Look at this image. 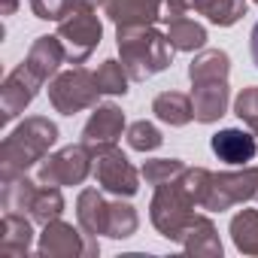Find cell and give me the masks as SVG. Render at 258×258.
<instances>
[{
	"label": "cell",
	"mask_w": 258,
	"mask_h": 258,
	"mask_svg": "<svg viewBox=\"0 0 258 258\" xmlns=\"http://www.w3.org/2000/svg\"><path fill=\"white\" fill-rule=\"evenodd\" d=\"M58 140V127L46 115H31L25 118L16 131L0 146V182L28 173L34 164L46 158V152Z\"/></svg>",
	"instance_id": "cell-1"
},
{
	"label": "cell",
	"mask_w": 258,
	"mask_h": 258,
	"mask_svg": "<svg viewBox=\"0 0 258 258\" xmlns=\"http://www.w3.org/2000/svg\"><path fill=\"white\" fill-rule=\"evenodd\" d=\"M115 43L121 52V64L134 82H146L155 73L167 70L173 61V46L167 34L155 31L152 25L146 28H115Z\"/></svg>",
	"instance_id": "cell-2"
},
{
	"label": "cell",
	"mask_w": 258,
	"mask_h": 258,
	"mask_svg": "<svg viewBox=\"0 0 258 258\" xmlns=\"http://www.w3.org/2000/svg\"><path fill=\"white\" fill-rule=\"evenodd\" d=\"M195 207L198 204L191 201L185 185L179 179H173V182L155 185V195H152V204H149V219H152V225L158 228L161 237L179 243L185 228L195 219Z\"/></svg>",
	"instance_id": "cell-3"
},
{
	"label": "cell",
	"mask_w": 258,
	"mask_h": 258,
	"mask_svg": "<svg viewBox=\"0 0 258 258\" xmlns=\"http://www.w3.org/2000/svg\"><path fill=\"white\" fill-rule=\"evenodd\" d=\"M67 52V61L70 64H82L91 58V52L100 46V37H103V25L100 19L94 16V10H85V7H70L64 13V19L58 22V34H55Z\"/></svg>",
	"instance_id": "cell-4"
},
{
	"label": "cell",
	"mask_w": 258,
	"mask_h": 258,
	"mask_svg": "<svg viewBox=\"0 0 258 258\" xmlns=\"http://www.w3.org/2000/svg\"><path fill=\"white\" fill-rule=\"evenodd\" d=\"M97 79L91 70L85 67H73L64 70L52 79L49 85V103L61 112V115H76L82 109H94L97 106Z\"/></svg>",
	"instance_id": "cell-5"
},
{
	"label": "cell",
	"mask_w": 258,
	"mask_h": 258,
	"mask_svg": "<svg viewBox=\"0 0 258 258\" xmlns=\"http://www.w3.org/2000/svg\"><path fill=\"white\" fill-rule=\"evenodd\" d=\"M91 155H94V179L103 191H109L115 198H131L140 191L143 173H137L131 167V161L121 155V149L115 143L97 146V149H91Z\"/></svg>",
	"instance_id": "cell-6"
},
{
	"label": "cell",
	"mask_w": 258,
	"mask_h": 258,
	"mask_svg": "<svg viewBox=\"0 0 258 258\" xmlns=\"http://www.w3.org/2000/svg\"><path fill=\"white\" fill-rule=\"evenodd\" d=\"M91 161H94V155H91V149L85 143L64 146V149H58L55 155H49V158H43L37 164V182L58 185V188H64V185H82L88 179V173L94 170Z\"/></svg>",
	"instance_id": "cell-7"
},
{
	"label": "cell",
	"mask_w": 258,
	"mask_h": 258,
	"mask_svg": "<svg viewBox=\"0 0 258 258\" xmlns=\"http://www.w3.org/2000/svg\"><path fill=\"white\" fill-rule=\"evenodd\" d=\"M37 252L46 258H79V255H100V243L94 234H85L82 228H73L70 222H49L43 225Z\"/></svg>",
	"instance_id": "cell-8"
},
{
	"label": "cell",
	"mask_w": 258,
	"mask_h": 258,
	"mask_svg": "<svg viewBox=\"0 0 258 258\" xmlns=\"http://www.w3.org/2000/svg\"><path fill=\"white\" fill-rule=\"evenodd\" d=\"M252 198H258V167L243 164V170H234V173H213V185L204 201V210L222 213Z\"/></svg>",
	"instance_id": "cell-9"
},
{
	"label": "cell",
	"mask_w": 258,
	"mask_h": 258,
	"mask_svg": "<svg viewBox=\"0 0 258 258\" xmlns=\"http://www.w3.org/2000/svg\"><path fill=\"white\" fill-rule=\"evenodd\" d=\"M40 85H43L40 76L28 64H19L16 70H10L4 85H0V112H4V121H13L16 115H22L25 106L37 97Z\"/></svg>",
	"instance_id": "cell-10"
},
{
	"label": "cell",
	"mask_w": 258,
	"mask_h": 258,
	"mask_svg": "<svg viewBox=\"0 0 258 258\" xmlns=\"http://www.w3.org/2000/svg\"><path fill=\"white\" fill-rule=\"evenodd\" d=\"M213 146V155L225 164H249L255 155H258V137L255 131L249 127V131H243V127H225V131L213 134L210 140Z\"/></svg>",
	"instance_id": "cell-11"
},
{
	"label": "cell",
	"mask_w": 258,
	"mask_h": 258,
	"mask_svg": "<svg viewBox=\"0 0 258 258\" xmlns=\"http://www.w3.org/2000/svg\"><path fill=\"white\" fill-rule=\"evenodd\" d=\"M121 131H124V112L115 103H100L91 109V118L82 127V143L88 149H97V146L115 143Z\"/></svg>",
	"instance_id": "cell-12"
},
{
	"label": "cell",
	"mask_w": 258,
	"mask_h": 258,
	"mask_svg": "<svg viewBox=\"0 0 258 258\" xmlns=\"http://www.w3.org/2000/svg\"><path fill=\"white\" fill-rule=\"evenodd\" d=\"M164 0H106L103 13L115 28H146L161 19Z\"/></svg>",
	"instance_id": "cell-13"
},
{
	"label": "cell",
	"mask_w": 258,
	"mask_h": 258,
	"mask_svg": "<svg viewBox=\"0 0 258 258\" xmlns=\"http://www.w3.org/2000/svg\"><path fill=\"white\" fill-rule=\"evenodd\" d=\"M228 79L216 82H191V106H195V121L213 124L228 112Z\"/></svg>",
	"instance_id": "cell-14"
},
{
	"label": "cell",
	"mask_w": 258,
	"mask_h": 258,
	"mask_svg": "<svg viewBox=\"0 0 258 258\" xmlns=\"http://www.w3.org/2000/svg\"><path fill=\"white\" fill-rule=\"evenodd\" d=\"M64 61H67V52H64L58 37H37L34 46L28 49V58H25V64L40 76V82L55 79Z\"/></svg>",
	"instance_id": "cell-15"
},
{
	"label": "cell",
	"mask_w": 258,
	"mask_h": 258,
	"mask_svg": "<svg viewBox=\"0 0 258 258\" xmlns=\"http://www.w3.org/2000/svg\"><path fill=\"white\" fill-rule=\"evenodd\" d=\"M76 219L85 234H106L109 228V201L97 188H82L76 198Z\"/></svg>",
	"instance_id": "cell-16"
},
{
	"label": "cell",
	"mask_w": 258,
	"mask_h": 258,
	"mask_svg": "<svg viewBox=\"0 0 258 258\" xmlns=\"http://www.w3.org/2000/svg\"><path fill=\"white\" fill-rule=\"evenodd\" d=\"M179 246L188 255H201V258H222V240L216 234V225L207 216H195L191 225L185 228Z\"/></svg>",
	"instance_id": "cell-17"
},
{
	"label": "cell",
	"mask_w": 258,
	"mask_h": 258,
	"mask_svg": "<svg viewBox=\"0 0 258 258\" xmlns=\"http://www.w3.org/2000/svg\"><path fill=\"white\" fill-rule=\"evenodd\" d=\"M34 243V228L31 219H25V213L7 210L4 222H0V252L4 255H25Z\"/></svg>",
	"instance_id": "cell-18"
},
{
	"label": "cell",
	"mask_w": 258,
	"mask_h": 258,
	"mask_svg": "<svg viewBox=\"0 0 258 258\" xmlns=\"http://www.w3.org/2000/svg\"><path fill=\"white\" fill-rule=\"evenodd\" d=\"M152 112L170 124V127H182L195 118V106H191V97L182 94V91H161L155 100H152Z\"/></svg>",
	"instance_id": "cell-19"
},
{
	"label": "cell",
	"mask_w": 258,
	"mask_h": 258,
	"mask_svg": "<svg viewBox=\"0 0 258 258\" xmlns=\"http://www.w3.org/2000/svg\"><path fill=\"white\" fill-rule=\"evenodd\" d=\"M228 73H231V58L222 49H201L188 64L191 82H216V79H228Z\"/></svg>",
	"instance_id": "cell-20"
},
{
	"label": "cell",
	"mask_w": 258,
	"mask_h": 258,
	"mask_svg": "<svg viewBox=\"0 0 258 258\" xmlns=\"http://www.w3.org/2000/svg\"><path fill=\"white\" fill-rule=\"evenodd\" d=\"M185 4L219 28H231L246 16V0H185Z\"/></svg>",
	"instance_id": "cell-21"
},
{
	"label": "cell",
	"mask_w": 258,
	"mask_h": 258,
	"mask_svg": "<svg viewBox=\"0 0 258 258\" xmlns=\"http://www.w3.org/2000/svg\"><path fill=\"white\" fill-rule=\"evenodd\" d=\"M167 40L176 52H201L207 46V31L195 19L176 16V19L167 22Z\"/></svg>",
	"instance_id": "cell-22"
},
{
	"label": "cell",
	"mask_w": 258,
	"mask_h": 258,
	"mask_svg": "<svg viewBox=\"0 0 258 258\" xmlns=\"http://www.w3.org/2000/svg\"><path fill=\"white\" fill-rule=\"evenodd\" d=\"M28 213H31V219H34L37 225H49V222L61 219V213H64L61 188H58V185H43V182H40L37 191H34V198H31Z\"/></svg>",
	"instance_id": "cell-23"
},
{
	"label": "cell",
	"mask_w": 258,
	"mask_h": 258,
	"mask_svg": "<svg viewBox=\"0 0 258 258\" xmlns=\"http://www.w3.org/2000/svg\"><path fill=\"white\" fill-rule=\"evenodd\" d=\"M231 240L243 255H258V210H240L231 219Z\"/></svg>",
	"instance_id": "cell-24"
},
{
	"label": "cell",
	"mask_w": 258,
	"mask_h": 258,
	"mask_svg": "<svg viewBox=\"0 0 258 258\" xmlns=\"http://www.w3.org/2000/svg\"><path fill=\"white\" fill-rule=\"evenodd\" d=\"M140 228V216L131 204H124L121 198L109 201V228H106V237L112 240H124V237H131L137 234Z\"/></svg>",
	"instance_id": "cell-25"
},
{
	"label": "cell",
	"mask_w": 258,
	"mask_h": 258,
	"mask_svg": "<svg viewBox=\"0 0 258 258\" xmlns=\"http://www.w3.org/2000/svg\"><path fill=\"white\" fill-rule=\"evenodd\" d=\"M37 185H40V182H31L28 173L13 176V179H4V188H0L4 210H16V213L28 210V207H31V198H34V191H37Z\"/></svg>",
	"instance_id": "cell-26"
},
{
	"label": "cell",
	"mask_w": 258,
	"mask_h": 258,
	"mask_svg": "<svg viewBox=\"0 0 258 258\" xmlns=\"http://www.w3.org/2000/svg\"><path fill=\"white\" fill-rule=\"evenodd\" d=\"M94 79H97L100 94H124V91H127V82H131L124 64H121V61H112V58L103 61V64L94 70Z\"/></svg>",
	"instance_id": "cell-27"
},
{
	"label": "cell",
	"mask_w": 258,
	"mask_h": 258,
	"mask_svg": "<svg viewBox=\"0 0 258 258\" xmlns=\"http://www.w3.org/2000/svg\"><path fill=\"white\" fill-rule=\"evenodd\" d=\"M140 173H143V179H146L149 185H164V182L179 179V176L185 173V164H182L179 158H152V161L143 164Z\"/></svg>",
	"instance_id": "cell-28"
},
{
	"label": "cell",
	"mask_w": 258,
	"mask_h": 258,
	"mask_svg": "<svg viewBox=\"0 0 258 258\" xmlns=\"http://www.w3.org/2000/svg\"><path fill=\"white\" fill-rule=\"evenodd\" d=\"M161 143H164V137H161V131L152 121L140 118L134 124H127V146H131L134 152H155Z\"/></svg>",
	"instance_id": "cell-29"
},
{
	"label": "cell",
	"mask_w": 258,
	"mask_h": 258,
	"mask_svg": "<svg viewBox=\"0 0 258 258\" xmlns=\"http://www.w3.org/2000/svg\"><path fill=\"white\" fill-rule=\"evenodd\" d=\"M179 182L185 185V191L191 195V201L198 207H204V201L210 195V185H213V173L207 167H185V173L179 176Z\"/></svg>",
	"instance_id": "cell-30"
},
{
	"label": "cell",
	"mask_w": 258,
	"mask_h": 258,
	"mask_svg": "<svg viewBox=\"0 0 258 258\" xmlns=\"http://www.w3.org/2000/svg\"><path fill=\"white\" fill-rule=\"evenodd\" d=\"M234 115H237L246 127H252V131L258 134V85H252V88H246V91L237 94V100H234Z\"/></svg>",
	"instance_id": "cell-31"
},
{
	"label": "cell",
	"mask_w": 258,
	"mask_h": 258,
	"mask_svg": "<svg viewBox=\"0 0 258 258\" xmlns=\"http://www.w3.org/2000/svg\"><path fill=\"white\" fill-rule=\"evenodd\" d=\"M31 10L43 22H61L64 13L70 10V0H31Z\"/></svg>",
	"instance_id": "cell-32"
},
{
	"label": "cell",
	"mask_w": 258,
	"mask_h": 258,
	"mask_svg": "<svg viewBox=\"0 0 258 258\" xmlns=\"http://www.w3.org/2000/svg\"><path fill=\"white\" fill-rule=\"evenodd\" d=\"M103 4H106V0H70V7H85V10H97Z\"/></svg>",
	"instance_id": "cell-33"
},
{
	"label": "cell",
	"mask_w": 258,
	"mask_h": 258,
	"mask_svg": "<svg viewBox=\"0 0 258 258\" xmlns=\"http://www.w3.org/2000/svg\"><path fill=\"white\" fill-rule=\"evenodd\" d=\"M249 46H252V61H255V67H258V22H255V28H252V37H249Z\"/></svg>",
	"instance_id": "cell-34"
},
{
	"label": "cell",
	"mask_w": 258,
	"mask_h": 258,
	"mask_svg": "<svg viewBox=\"0 0 258 258\" xmlns=\"http://www.w3.org/2000/svg\"><path fill=\"white\" fill-rule=\"evenodd\" d=\"M16 7H19V0H4V16H13Z\"/></svg>",
	"instance_id": "cell-35"
},
{
	"label": "cell",
	"mask_w": 258,
	"mask_h": 258,
	"mask_svg": "<svg viewBox=\"0 0 258 258\" xmlns=\"http://www.w3.org/2000/svg\"><path fill=\"white\" fill-rule=\"evenodd\" d=\"M255 4H258V0H255Z\"/></svg>",
	"instance_id": "cell-36"
},
{
	"label": "cell",
	"mask_w": 258,
	"mask_h": 258,
	"mask_svg": "<svg viewBox=\"0 0 258 258\" xmlns=\"http://www.w3.org/2000/svg\"><path fill=\"white\" fill-rule=\"evenodd\" d=\"M255 137H258V134H255Z\"/></svg>",
	"instance_id": "cell-37"
}]
</instances>
